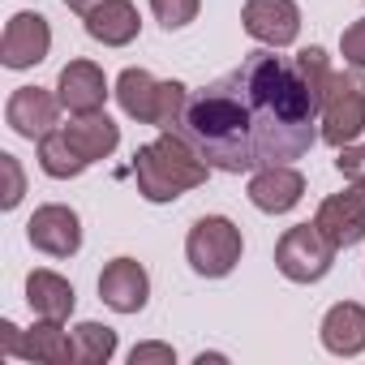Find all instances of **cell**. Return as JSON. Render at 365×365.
<instances>
[{
    "mask_svg": "<svg viewBox=\"0 0 365 365\" xmlns=\"http://www.w3.org/2000/svg\"><path fill=\"white\" fill-rule=\"evenodd\" d=\"M335 168H339L344 176H361V172H365V142L339 146V155H335Z\"/></svg>",
    "mask_w": 365,
    "mask_h": 365,
    "instance_id": "obj_27",
    "label": "cell"
},
{
    "mask_svg": "<svg viewBox=\"0 0 365 365\" xmlns=\"http://www.w3.org/2000/svg\"><path fill=\"white\" fill-rule=\"evenodd\" d=\"M26 305H31V314H35V318L65 322V318L73 314V305H78V292H73V284H69L65 275H56V271L39 267V271H31V275H26Z\"/></svg>",
    "mask_w": 365,
    "mask_h": 365,
    "instance_id": "obj_17",
    "label": "cell"
},
{
    "mask_svg": "<svg viewBox=\"0 0 365 365\" xmlns=\"http://www.w3.org/2000/svg\"><path fill=\"white\" fill-rule=\"evenodd\" d=\"M241 254H245V241H241V228L228 215H202V220H194V228L185 237V258H190L194 275L224 279V275L237 271Z\"/></svg>",
    "mask_w": 365,
    "mask_h": 365,
    "instance_id": "obj_5",
    "label": "cell"
},
{
    "mask_svg": "<svg viewBox=\"0 0 365 365\" xmlns=\"http://www.w3.org/2000/svg\"><path fill=\"white\" fill-rule=\"evenodd\" d=\"M18 335H22V331H18L14 322H0V352H5V356L18 352Z\"/></svg>",
    "mask_w": 365,
    "mask_h": 365,
    "instance_id": "obj_28",
    "label": "cell"
},
{
    "mask_svg": "<svg viewBox=\"0 0 365 365\" xmlns=\"http://www.w3.org/2000/svg\"><path fill=\"white\" fill-rule=\"evenodd\" d=\"M318 339L331 356H361L365 352V305L356 301H339L322 314Z\"/></svg>",
    "mask_w": 365,
    "mask_h": 365,
    "instance_id": "obj_15",
    "label": "cell"
},
{
    "mask_svg": "<svg viewBox=\"0 0 365 365\" xmlns=\"http://www.w3.org/2000/svg\"><path fill=\"white\" fill-rule=\"evenodd\" d=\"M202 9V0H150V14L163 31H185Z\"/></svg>",
    "mask_w": 365,
    "mask_h": 365,
    "instance_id": "obj_23",
    "label": "cell"
},
{
    "mask_svg": "<svg viewBox=\"0 0 365 365\" xmlns=\"http://www.w3.org/2000/svg\"><path fill=\"white\" fill-rule=\"evenodd\" d=\"M52 52V26L43 14H14L0 39V65L5 69H35Z\"/></svg>",
    "mask_w": 365,
    "mask_h": 365,
    "instance_id": "obj_7",
    "label": "cell"
},
{
    "mask_svg": "<svg viewBox=\"0 0 365 365\" xmlns=\"http://www.w3.org/2000/svg\"><path fill=\"white\" fill-rule=\"evenodd\" d=\"M176 133L228 176L297 163L322 138L314 91L301 82L292 61L275 56V48L241 56L237 69L194 91Z\"/></svg>",
    "mask_w": 365,
    "mask_h": 365,
    "instance_id": "obj_1",
    "label": "cell"
},
{
    "mask_svg": "<svg viewBox=\"0 0 365 365\" xmlns=\"http://www.w3.org/2000/svg\"><path fill=\"white\" fill-rule=\"evenodd\" d=\"M241 26L262 48H288L301 35V9L297 0H245Z\"/></svg>",
    "mask_w": 365,
    "mask_h": 365,
    "instance_id": "obj_9",
    "label": "cell"
},
{
    "mask_svg": "<svg viewBox=\"0 0 365 365\" xmlns=\"http://www.w3.org/2000/svg\"><path fill=\"white\" fill-rule=\"evenodd\" d=\"M339 56H344V65L365 69V18H356V22L339 35Z\"/></svg>",
    "mask_w": 365,
    "mask_h": 365,
    "instance_id": "obj_24",
    "label": "cell"
},
{
    "mask_svg": "<svg viewBox=\"0 0 365 365\" xmlns=\"http://www.w3.org/2000/svg\"><path fill=\"white\" fill-rule=\"evenodd\" d=\"M112 95H116V103H120V112H125L129 120L155 125L159 133L176 129L180 116H185V108H190V86H185V82H176V78L159 82V78H150L146 69H125V73L116 78Z\"/></svg>",
    "mask_w": 365,
    "mask_h": 365,
    "instance_id": "obj_3",
    "label": "cell"
},
{
    "mask_svg": "<svg viewBox=\"0 0 365 365\" xmlns=\"http://www.w3.org/2000/svg\"><path fill=\"white\" fill-rule=\"evenodd\" d=\"M108 78L95 61H69L61 73H56V99L69 116H91V112H103L108 103Z\"/></svg>",
    "mask_w": 365,
    "mask_h": 365,
    "instance_id": "obj_12",
    "label": "cell"
},
{
    "mask_svg": "<svg viewBox=\"0 0 365 365\" xmlns=\"http://www.w3.org/2000/svg\"><path fill=\"white\" fill-rule=\"evenodd\" d=\"M22 361H43V365H69L73 361V335H65L61 322L52 318H39L31 331L18 335V352Z\"/></svg>",
    "mask_w": 365,
    "mask_h": 365,
    "instance_id": "obj_19",
    "label": "cell"
},
{
    "mask_svg": "<svg viewBox=\"0 0 365 365\" xmlns=\"http://www.w3.org/2000/svg\"><path fill=\"white\" fill-rule=\"evenodd\" d=\"M5 120H9V129L18 138L43 142L52 129H61L56 125L61 120V99L52 91H43V86H18L9 95V103H5Z\"/></svg>",
    "mask_w": 365,
    "mask_h": 365,
    "instance_id": "obj_10",
    "label": "cell"
},
{
    "mask_svg": "<svg viewBox=\"0 0 365 365\" xmlns=\"http://www.w3.org/2000/svg\"><path fill=\"white\" fill-rule=\"evenodd\" d=\"M314 224L322 228V237H327L335 250H352V245L365 241V202L356 198V190L331 194V198L318 202Z\"/></svg>",
    "mask_w": 365,
    "mask_h": 365,
    "instance_id": "obj_14",
    "label": "cell"
},
{
    "mask_svg": "<svg viewBox=\"0 0 365 365\" xmlns=\"http://www.w3.org/2000/svg\"><path fill=\"white\" fill-rule=\"evenodd\" d=\"M99 301L116 314H142L150 301V275L138 258H112L99 271Z\"/></svg>",
    "mask_w": 365,
    "mask_h": 365,
    "instance_id": "obj_11",
    "label": "cell"
},
{
    "mask_svg": "<svg viewBox=\"0 0 365 365\" xmlns=\"http://www.w3.org/2000/svg\"><path fill=\"white\" fill-rule=\"evenodd\" d=\"M292 69L301 73V82L314 91V99L322 103V91H327V82H331V61H327V52L322 48H301L297 56H292Z\"/></svg>",
    "mask_w": 365,
    "mask_h": 365,
    "instance_id": "obj_22",
    "label": "cell"
},
{
    "mask_svg": "<svg viewBox=\"0 0 365 365\" xmlns=\"http://www.w3.org/2000/svg\"><path fill=\"white\" fill-rule=\"evenodd\" d=\"M61 133L69 138V146L86 159V163H99L108 159L116 146H120V125L103 112H91V116H73L69 125H61Z\"/></svg>",
    "mask_w": 365,
    "mask_h": 365,
    "instance_id": "obj_18",
    "label": "cell"
},
{
    "mask_svg": "<svg viewBox=\"0 0 365 365\" xmlns=\"http://www.w3.org/2000/svg\"><path fill=\"white\" fill-rule=\"evenodd\" d=\"M207 176H211V163L194 150L190 138H180L176 129H168V133H159L155 142H146V146L133 150L138 194H142L146 202H155V207L185 198L190 190L207 185Z\"/></svg>",
    "mask_w": 365,
    "mask_h": 365,
    "instance_id": "obj_2",
    "label": "cell"
},
{
    "mask_svg": "<svg viewBox=\"0 0 365 365\" xmlns=\"http://www.w3.org/2000/svg\"><path fill=\"white\" fill-rule=\"evenodd\" d=\"M318 133L327 146H352L365 133V69H339L331 73L322 103H318Z\"/></svg>",
    "mask_w": 365,
    "mask_h": 365,
    "instance_id": "obj_4",
    "label": "cell"
},
{
    "mask_svg": "<svg viewBox=\"0 0 365 365\" xmlns=\"http://www.w3.org/2000/svg\"><path fill=\"white\" fill-rule=\"evenodd\" d=\"M129 365H176L172 344H138L129 352Z\"/></svg>",
    "mask_w": 365,
    "mask_h": 365,
    "instance_id": "obj_26",
    "label": "cell"
},
{
    "mask_svg": "<svg viewBox=\"0 0 365 365\" xmlns=\"http://www.w3.org/2000/svg\"><path fill=\"white\" fill-rule=\"evenodd\" d=\"M0 168H5V176H9V190H5V198H0V207L14 211L22 202V194H26V176H22V168H18L14 155H0Z\"/></svg>",
    "mask_w": 365,
    "mask_h": 365,
    "instance_id": "obj_25",
    "label": "cell"
},
{
    "mask_svg": "<svg viewBox=\"0 0 365 365\" xmlns=\"http://www.w3.org/2000/svg\"><path fill=\"white\" fill-rule=\"evenodd\" d=\"M116 356V331L103 322H78L73 327V361L78 365H108Z\"/></svg>",
    "mask_w": 365,
    "mask_h": 365,
    "instance_id": "obj_21",
    "label": "cell"
},
{
    "mask_svg": "<svg viewBox=\"0 0 365 365\" xmlns=\"http://www.w3.org/2000/svg\"><path fill=\"white\" fill-rule=\"evenodd\" d=\"M250 202L267 215H288L301 198H305V176L292 163H275V168H258L250 172Z\"/></svg>",
    "mask_w": 365,
    "mask_h": 365,
    "instance_id": "obj_13",
    "label": "cell"
},
{
    "mask_svg": "<svg viewBox=\"0 0 365 365\" xmlns=\"http://www.w3.org/2000/svg\"><path fill=\"white\" fill-rule=\"evenodd\" d=\"M86 35L103 48H129L142 31V18H138V5L133 0H103L99 9H91L86 18Z\"/></svg>",
    "mask_w": 365,
    "mask_h": 365,
    "instance_id": "obj_16",
    "label": "cell"
},
{
    "mask_svg": "<svg viewBox=\"0 0 365 365\" xmlns=\"http://www.w3.org/2000/svg\"><path fill=\"white\" fill-rule=\"evenodd\" d=\"M99 5H103V0H65V9H69V14H78V18H86V14H91V9H99Z\"/></svg>",
    "mask_w": 365,
    "mask_h": 365,
    "instance_id": "obj_29",
    "label": "cell"
},
{
    "mask_svg": "<svg viewBox=\"0 0 365 365\" xmlns=\"http://www.w3.org/2000/svg\"><path fill=\"white\" fill-rule=\"evenodd\" d=\"M39 168H43L52 180H73V176H82L91 163L69 146V138H65L61 129H52V133L39 142Z\"/></svg>",
    "mask_w": 365,
    "mask_h": 365,
    "instance_id": "obj_20",
    "label": "cell"
},
{
    "mask_svg": "<svg viewBox=\"0 0 365 365\" xmlns=\"http://www.w3.org/2000/svg\"><path fill=\"white\" fill-rule=\"evenodd\" d=\"M26 241L48 254V258H73L82 250V220L73 207H61V202H48L31 215L26 224Z\"/></svg>",
    "mask_w": 365,
    "mask_h": 365,
    "instance_id": "obj_8",
    "label": "cell"
},
{
    "mask_svg": "<svg viewBox=\"0 0 365 365\" xmlns=\"http://www.w3.org/2000/svg\"><path fill=\"white\" fill-rule=\"evenodd\" d=\"M335 254H339V250L322 237L318 224H297V228H288V232L279 237V245H275V267H279V275L292 279V284H318V279L331 275Z\"/></svg>",
    "mask_w": 365,
    "mask_h": 365,
    "instance_id": "obj_6",
    "label": "cell"
}]
</instances>
